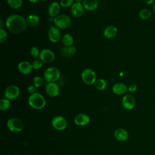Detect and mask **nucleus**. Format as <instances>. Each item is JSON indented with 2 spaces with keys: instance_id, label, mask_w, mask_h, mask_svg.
Segmentation results:
<instances>
[{
  "instance_id": "393cba45",
  "label": "nucleus",
  "mask_w": 155,
  "mask_h": 155,
  "mask_svg": "<svg viewBox=\"0 0 155 155\" xmlns=\"http://www.w3.org/2000/svg\"><path fill=\"white\" fill-rule=\"evenodd\" d=\"M138 15L140 19L143 20H146L151 17V12L148 8H142L139 12Z\"/></svg>"
},
{
  "instance_id": "f704fd0d",
  "label": "nucleus",
  "mask_w": 155,
  "mask_h": 155,
  "mask_svg": "<svg viewBox=\"0 0 155 155\" xmlns=\"http://www.w3.org/2000/svg\"><path fill=\"white\" fill-rule=\"evenodd\" d=\"M143 1L147 5H150V4H152L154 0H143Z\"/></svg>"
},
{
  "instance_id": "a211bd4d",
  "label": "nucleus",
  "mask_w": 155,
  "mask_h": 155,
  "mask_svg": "<svg viewBox=\"0 0 155 155\" xmlns=\"http://www.w3.org/2000/svg\"><path fill=\"white\" fill-rule=\"evenodd\" d=\"M112 90L114 93L118 95H120V94H125L127 91L128 87L125 84L119 82V83L115 84L113 86Z\"/></svg>"
},
{
  "instance_id": "2eb2a0df",
  "label": "nucleus",
  "mask_w": 155,
  "mask_h": 155,
  "mask_svg": "<svg viewBox=\"0 0 155 155\" xmlns=\"http://www.w3.org/2000/svg\"><path fill=\"white\" fill-rule=\"evenodd\" d=\"M61 5L57 2H52L48 7V13L51 17H56L61 10Z\"/></svg>"
},
{
  "instance_id": "6ab92c4d",
  "label": "nucleus",
  "mask_w": 155,
  "mask_h": 155,
  "mask_svg": "<svg viewBox=\"0 0 155 155\" xmlns=\"http://www.w3.org/2000/svg\"><path fill=\"white\" fill-rule=\"evenodd\" d=\"M117 33V29L114 25H108L107 26L104 31V35L106 38L112 39L114 38Z\"/></svg>"
},
{
  "instance_id": "a878e982",
  "label": "nucleus",
  "mask_w": 155,
  "mask_h": 155,
  "mask_svg": "<svg viewBox=\"0 0 155 155\" xmlns=\"http://www.w3.org/2000/svg\"><path fill=\"white\" fill-rule=\"evenodd\" d=\"M8 4L13 9L19 8L22 4V0H7Z\"/></svg>"
},
{
  "instance_id": "aec40b11",
  "label": "nucleus",
  "mask_w": 155,
  "mask_h": 155,
  "mask_svg": "<svg viewBox=\"0 0 155 155\" xmlns=\"http://www.w3.org/2000/svg\"><path fill=\"white\" fill-rule=\"evenodd\" d=\"M82 5L85 9L88 11H93L98 7L97 0H84Z\"/></svg>"
},
{
  "instance_id": "f3484780",
  "label": "nucleus",
  "mask_w": 155,
  "mask_h": 155,
  "mask_svg": "<svg viewBox=\"0 0 155 155\" xmlns=\"http://www.w3.org/2000/svg\"><path fill=\"white\" fill-rule=\"evenodd\" d=\"M74 123L79 126H85L87 125L90 122V117L88 115L80 113L77 114L74 117Z\"/></svg>"
},
{
  "instance_id": "6e6552de",
  "label": "nucleus",
  "mask_w": 155,
  "mask_h": 155,
  "mask_svg": "<svg viewBox=\"0 0 155 155\" xmlns=\"http://www.w3.org/2000/svg\"><path fill=\"white\" fill-rule=\"evenodd\" d=\"M4 95L8 100L15 99L19 95V88L18 86L15 85H9L5 90Z\"/></svg>"
},
{
  "instance_id": "f03ea898",
  "label": "nucleus",
  "mask_w": 155,
  "mask_h": 155,
  "mask_svg": "<svg viewBox=\"0 0 155 155\" xmlns=\"http://www.w3.org/2000/svg\"><path fill=\"white\" fill-rule=\"evenodd\" d=\"M29 105L35 109H41L46 104V101L44 96L38 93L31 94L28 99Z\"/></svg>"
},
{
  "instance_id": "5701e85b",
  "label": "nucleus",
  "mask_w": 155,
  "mask_h": 155,
  "mask_svg": "<svg viewBox=\"0 0 155 155\" xmlns=\"http://www.w3.org/2000/svg\"><path fill=\"white\" fill-rule=\"evenodd\" d=\"M94 87L95 88L100 91L104 90L107 87V82L103 79H96V82H94Z\"/></svg>"
},
{
  "instance_id": "58836bf2",
  "label": "nucleus",
  "mask_w": 155,
  "mask_h": 155,
  "mask_svg": "<svg viewBox=\"0 0 155 155\" xmlns=\"http://www.w3.org/2000/svg\"><path fill=\"white\" fill-rule=\"evenodd\" d=\"M76 2H79V3H81L82 2H83L84 0H74Z\"/></svg>"
},
{
  "instance_id": "ddd939ff",
  "label": "nucleus",
  "mask_w": 155,
  "mask_h": 155,
  "mask_svg": "<svg viewBox=\"0 0 155 155\" xmlns=\"http://www.w3.org/2000/svg\"><path fill=\"white\" fill-rule=\"evenodd\" d=\"M84 7L81 3L74 2L71 7V15L75 18H79L84 14Z\"/></svg>"
},
{
  "instance_id": "79ce46f5",
  "label": "nucleus",
  "mask_w": 155,
  "mask_h": 155,
  "mask_svg": "<svg viewBox=\"0 0 155 155\" xmlns=\"http://www.w3.org/2000/svg\"><path fill=\"white\" fill-rule=\"evenodd\" d=\"M26 155H28V154H26Z\"/></svg>"
},
{
  "instance_id": "c9c22d12",
  "label": "nucleus",
  "mask_w": 155,
  "mask_h": 155,
  "mask_svg": "<svg viewBox=\"0 0 155 155\" xmlns=\"http://www.w3.org/2000/svg\"><path fill=\"white\" fill-rule=\"evenodd\" d=\"M4 25V21H2V19L0 20V28H2Z\"/></svg>"
},
{
  "instance_id": "4c0bfd02",
  "label": "nucleus",
  "mask_w": 155,
  "mask_h": 155,
  "mask_svg": "<svg viewBox=\"0 0 155 155\" xmlns=\"http://www.w3.org/2000/svg\"><path fill=\"white\" fill-rule=\"evenodd\" d=\"M152 8H153V12L155 13V3L153 4Z\"/></svg>"
},
{
  "instance_id": "e433bc0d",
  "label": "nucleus",
  "mask_w": 155,
  "mask_h": 155,
  "mask_svg": "<svg viewBox=\"0 0 155 155\" xmlns=\"http://www.w3.org/2000/svg\"><path fill=\"white\" fill-rule=\"evenodd\" d=\"M30 2H33V3H36L37 2H38L39 0H28Z\"/></svg>"
},
{
  "instance_id": "9d476101",
  "label": "nucleus",
  "mask_w": 155,
  "mask_h": 155,
  "mask_svg": "<svg viewBox=\"0 0 155 155\" xmlns=\"http://www.w3.org/2000/svg\"><path fill=\"white\" fill-rule=\"evenodd\" d=\"M48 37L51 42H58L61 39V32L59 28L56 27L50 26L48 31Z\"/></svg>"
},
{
  "instance_id": "dca6fc26",
  "label": "nucleus",
  "mask_w": 155,
  "mask_h": 155,
  "mask_svg": "<svg viewBox=\"0 0 155 155\" xmlns=\"http://www.w3.org/2000/svg\"><path fill=\"white\" fill-rule=\"evenodd\" d=\"M114 136L115 138L120 142H124L128 140L129 134L127 131L124 128H117L114 131Z\"/></svg>"
},
{
  "instance_id": "412c9836",
  "label": "nucleus",
  "mask_w": 155,
  "mask_h": 155,
  "mask_svg": "<svg viewBox=\"0 0 155 155\" xmlns=\"http://www.w3.org/2000/svg\"><path fill=\"white\" fill-rule=\"evenodd\" d=\"M76 52V48L73 46L66 47L64 46L62 48L61 50V54L65 58H69L71 56H73Z\"/></svg>"
},
{
  "instance_id": "1a4fd4ad",
  "label": "nucleus",
  "mask_w": 155,
  "mask_h": 155,
  "mask_svg": "<svg viewBox=\"0 0 155 155\" xmlns=\"http://www.w3.org/2000/svg\"><path fill=\"white\" fill-rule=\"evenodd\" d=\"M39 58L41 61L45 63H51L55 58L54 53L49 49L42 50L39 54Z\"/></svg>"
},
{
  "instance_id": "7c9ffc66",
  "label": "nucleus",
  "mask_w": 155,
  "mask_h": 155,
  "mask_svg": "<svg viewBox=\"0 0 155 155\" xmlns=\"http://www.w3.org/2000/svg\"><path fill=\"white\" fill-rule=\"evenodd\" d=\"M7 38V33L3 28H0V42H4Z\"/></svg>"
},
{
  "instance_id": "c85d7f7f",
  "label": "nucleus",
  "mask_w": 155,
  "mask_h": 155,
  "mask_svg": "<svg viewBox=\"0 0 155 155\" xmlns=\"http://www.w3.org/2000/svg\"><path fill=\"white\" fill-rule=\"evenodd\" d=\"M74 0H61L60 5L64 8H68L73 5Z\"/></svg>"
},
{
  "instance_id": "20e7f679",
  "label": "nucleus",
  "mask_w": 155,
  "mask_h": 155,
  "mask_svg": "<svg viewBox=\"0 0 155 155\" xmlns=\"http://www.w3.org/2000/svg\"><path fill=\"white\" fill-rule=\"evenodd\" d=\"M54 23L59 29H65L71 24L70 18L66 15H60L55 17L53 19Z\"/></svg>"
},
{
  "instance_id": "72a5a7b5",
  "label": "nucleus",
  "mask_w": 155,
  "mask_h": 155,
  "mask_svg": "<svg viewBox=\"0 0 155 155\" xmlns=\"http://www.w3.org/2000/svg\"><path fill=\"white\" fill-rule=\"evenodd\" d=\"M27 91L28 93L32 94H34L35 93V91H36V88H35V86L34 85H30L27 87Z\"/></svg>"
},
{
  "instance_id": "4be33fe9",
  "label": "nucleus",
  "mask_w": 155,
  "mask_h": 155,
  "mask_svg": "<svg viewBox=\"0 0 155 155\" xmlns=\"http://www.w3.org/2000/svg\"><path fill=\"white\" fill-rule=\"evenodd\" d=\"M26 21L29 26L35 27L39 22V17L36 14H31L27 16Z\"/></svg>"
},
{
  "instance_id": "423d86ee",
  "label": "nucleus",
  "mask_w": 155,
  "mask_h": 155,
  "mask_svg": "<svg viewBox=\"0 0 155 155\" xmlns=\"http://www.w3.org/2000/svg\"><path fill=\"white\" fill-rule=\"evenodd\" d=\"M7 126L10 131L15 133L20 132L24 127L22 122L18 118H11L8 120Z\"/></svg>"
},
{
  "instance_id": "4468645a",
  "label": "nucleus",
  "mask_w": 155,
  "mask_h": 155,
  "mask_svg": "<svg viewBox=\"0 0 155 155\" xmlns=\"http://www.w3.org/2000/svg\"><path fill=\"white\" fill-rule=\"evenodd\" d=\"M18 69L20 73L24 74H30L33 68L32 65L28 61H22L19 63L18 65Z\"/></svg>"
},
{
  "instance_id": "0eeeda50",
  "label": "nucleus",
  "mask_w": 155,
  "mask_h": 155,
  "mask_svg": "<svg viewBox=\"0 0 155 155\" xmlns=\"http://www.w3.org/2000/svg\"><path fill=\"white\" fill-rule=\"evenodd\" d=\"M51 125L56 130H64L67 128V122L63 116H56L51 120Z\"/></svg>"
},
{
  "instance_id": "ea45409f",
  "label": "nucleus",
  "mask_w": 155,
  "mask_h": 155,
  "mask_svg": "<svg viewBox=\"0 0 155 155\" xmlns=\"http://www.w3.org/2000/svg\"><path fill=\"white\" fill-rule=\"evenodd\" d=\"M41 1H44V2H45V1H47V0H41Z\"/></svg>"
},
{
  "instance_id": "473e14b6",
  "label": "nucleus",
  "mask_w": 155,
  "mask_h": 155,
  "mask_svg": "<svg viewBox=\"0 0 155 155\" xmlns=\"http://www.w3.org/2000/svg\"><path fill=\"white\" fill-rule=\"evenodd\" d=\"M137 87L136 84H131L128 87V90L131 93H133L137 90Z\"/></svg>"
},
{
  "instance_id": "7ed1b4c3",
  "label": "nucleus",
  "mask_w": 155,
  "mask_h": 155,
  "mask_svg": "<svg viewBox=\"0 0 155 155\" xmlns=\"http://www.w3.org/2000/svg\"><path fill=\"white\" fill-rule=\"evenodd\" d=\"M61 73L59 70L54 67L47 68L44 73V78L47 82H55L60 78Z\"/></svg>"
},
{
  "instance_id": "cd10ccee",
  "label": "nucleus",
  "mask_w": 155,
  "mask_h": 155,
  "mask_svg": "<svg viewBox=\"0 0 155 155\" xmlns=\"http://www.w3.org/2000/svg\"><path fill=\"white\" fill-rule=\"evenodd\" d=\"M44 83V79L40 76H35L33 78V84L36 87H41Z\"/></svg>"
},
{
  "instance_id": "f257e3e1",
  "label": "nucleus",
  "mask_w": 155,
  "mask_h": 155,
  "mask_svg": "<svg viewBox=\"0 0 155 155\" xmlns=\"http://www.w3.org/2000/svg\"><path fill=\"white\" fill-rule=\"evenodd\" d=\"M5 24L8 30L14 34H19L23 32L26 29L27 25L24 17L17 14L8 16L6 19Z\"/></svg>"
},
{
  "instance_id": "c756f323",
  "label": "nucleus",
  "mask_w": 155,
  "mask_h": 155,
  "mask_svg": "<svg viewBox=\"0 0 155 155\" xmlns=\"http://www.w3.org/2000/svg\"><path fill=\"white\" fill-rule=\"evenodd\" d=\"M43 62L42 61H41L40 59L39 60H35L34 61L31 65H32V67H33V68L35 69V70H39L42 67V65H43Z\"/></svg>"
},
{
  "instance_id": "b1692460",
  "label": "nucleus",
  "mask_w": 155,
  "mask_h": 155,
  "mask_svg": "<svg viewBox=\"0 0 155 155\" xmlns=\"http://www.w3.org/2000/svg\"><path fill=\"white\" fill-rule=\"evenodd\" d=\"M73 37L70 34H65L63 36L62 42L64 46L70 47L71 46L73 43Z\"/></svg>"
},
{
  "instance_id": "f8f14e48",
  "label": "nucleus",
  "mask_w": 155,
  "mask_h": 155,
  "mask_svg": "<svg viewBox=\"0 0 155 155\" xmlns=\"http://www.w3.org/2000/svg\"><path fill=\"white\" fill-rule=\"evenodd\" d=\"M45 92L50 97H55L59 93V87L56 82H50L46 85Z\"/></svg>"
},
{
  "instance_id": "a19ab883",
  "label": "nucleus",
  "mask_w": 155,
  "mask_h": 155,
  "mask_svg": "<svg viewBox=\"0 0 155 155\" xmlns=\"http://www.w3.org/2000/svg\"><path fill=\"white\" fill-rule=\"evenodd\" d=\"M13 155H18V154H13Z\"/></svg>"
},
{
  "instance_id": "2f4dec72",
  "label": "nucleus",
  "mask_w": 155,
  "mask_h": 155,
  "mask_svg": "<svg viewBox=\"0 0 155 155\" xmlns=\"http://www.w3.org/2000/svg\"><path fill=\"white\" fill-rule=\"evenodd\" d=\"M30 54L33 56V57H38L39 56V54H40V51H39V50L38 47H33L31 48L30 49Z\"/></svg>"
},
{
  "instance_id": "39448f33",
  "label": "nucleus",
  "mask_w": 155,
  "mask_h": 155,
  "mask_svg": "<svg viewBox=\"0 0 155 155\" xmlns=\"http://www.w3.org/2000/svg\"><path fill=\"white\" fill-rule=\"evenodd\" d=\"M83 82L87 85H92L96 81V74L94 71L91 68H85L81 73Z\"/></svg>"
},
{
  "instance_id": "9b49d317",
  "label": "nucleus",
  "mask_w": 155,
  "mask_h": 155,
  "mask_svg": "<svg viewBox=\"0 0 155 155\" xmlns=\"http://www.w3.org/2000/svg\"><path fill=\"white\" fill-rule=\"evenodd\" d=\"M136 104L135 98L131 94L125 95L122 99V105L126 110H132Z\"/></svg>"
},
{
  "instance_id": "bb28decb",
  "label": "nucleus",
  "mask_w": 155,
  "mask_h": 155,
  "mask_svg": "<svg viewBox=\"0 0 155 155\" xmlns=\"http://www.w3.org/2000/svg\"><path fill=\"white\" fill-rule=\"evenodd\" d=\"M10 107V101L7 99H2L0 101V110L5 111L8 110Z\"/></svg>"
}]
</instances>
